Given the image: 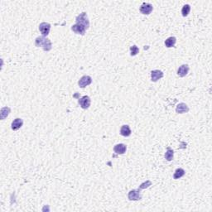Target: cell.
<instances>
[{
  "mask_svg": "<svg viewBox=\"0 0 212 212\" xmlns=\"http://www.w3.org/2000/svg\"><path fill=\"white\" fill-rule=\"evenodd\" d=\"M92 82V78L89 75H84L80 78V80L78 81V85L80 88H85L86 86H90Z\"/></svg>",
  "mask_w": 212,
  "mask_h": 212,
  "instance_id": "6",
  "label": "cell"
},
{
  "mask_svg": "<svg viewBox=\"0 0 212 212\" xmlns=\"http://www.w3.org/2000/svg\"><path fill=\"white\" fill-rule=\"evenodd\" d=\"M23 119H20V118H17V119H15L12 122L11 128L13 130L16 131V130H18V129H20L21 127L23 126Z\"/></svg>",
  "mask_w": 212,
  "mask_h": 212,
  "instance_id": "11",
  "label": "cell"
},
{
  "mask_svg": "<svg viewBox=\"0 0 212 212\" xmlns=\"http://www.w3.org/2000/svg\"><path fill=\"white\" fill-rule=\"evenodd\" d=\"M173 157H174V152L171 148H167L166 149V152L165 153V158H166L167 161H172L173 160Z\"/></svg>",
  "mask_w": 212,
  "mask_h": 212,
  "instance_id": "17",
  "label": "cell"
},
{
  "mask_svg": "<svg viewBox=\"0 0 212 212\" xmlns=\"http://www.w3.org/2000/svg\"><path fill=\"white\" fill-rule=\"evenodd\" d=\"M153 7L151 3H143V4L140 7V12L141 13H143L144 15H149L152 13Z\"/></svg>",
  "mask_w": 212,
  "mask_h": 212,
  "instance_id": "7",
  "label": "cell"
},
{
  "mask_svg": "<svg viewBox=\"0 0 212 212\" xmlns=\"http://www.w3.org/2000/svg\"><path fill=\"white\" fill-rule=\"evenodd\" d=\"M131 129L129 125H123L120 129V134L123 137H129L131 135Z\"/></svg>",
  "mask_w": 212,
  "mask_h": 212,
  "instance_id": "14",
  "label": "cell"
},
{
  "mask_svg": "<svg viewBox=\"0 0 212 212\" xmlns=\"http://www.w3.org/2000/svg\"><path fill=\"white\" fill-rule=\"evenodd\" d=\"M163 77V72L159 70H154L151 72V79L153 82H157L161 78Z\"/></svg>",
  "mask_w": 212,
  "mask_h": 212,
  "instance_id": "9",
  "label": "cell"
},
{
  "mask_svg": "<svg viewBox=\"0 0 212 212\" xmlns=\"http://www.w3.org/2000/svg\"><path fill=\"white\" fill-rule=\"evenodd\" d=\"M188 111H189V108L185 103L178 104L176 108V112L177 114H184V113H187Z\"/></svg>",
  "mask_w": 212,
  "mask_h": 212,
  "instance_id": "13",
  "label": "cell"
},
{
  "mask_svg": "<svg viewBox=\"0 0 212 212\" xmlns=\"http://www.w3.org/2000/svg\"><path fill=\"white\" fill-rule=\"evenodd\" d=\"M189 66L186 65V64H184V65H181V66L178 68L177 70V75L181 77H184L186 76V75L188 74L189 72Z\"/></svg>",
  "mask_w": 212,
  "mask_h": 212,
  "instance_id": "10",
  "label": "cell"
},
{
  "mask_svg": "<svg viewBox=\"0 0 212 212\" xmlns=\"http://www.w3.org/2000/svg\"><path fill=\"white\" fill-rule=\"evenodd\" d=\"M176 42H177V38L175 37H170L166 38V41H165V46L167 48H170V47L175 46Z\"/></svg>",
  "mask_w": 212,
  "mask_h": 212,
  "instance_id": "15",
  "label": "cell"
},
{
  "mask_svg": "<svg viewBox=\"0 0 212 212\" xmlns=\"http://www.w3.org/2000/svg\"><path fill=\"white\" fill-rule=\"evenodd\" d=\"M50 30H51V24L50 23L43 22L39 25V31L43 37H46L49 34Z\"/></svg>",
  "mask_w": 212,
  "mask_h": 212,
  "instance_id": "5",
  "label": "cell"
},
{
  "mask_svg": "<svg viewBox=\"0 0 212 212\" xmlns=\"http://www.w3.org/2000/svg\"><path fill=\"white\" fill-rule=\"evenodd\" d=\"M90 103H91V101L88 95H85L79 100V104L84 109H89V107L90 106Z\"/></svg>",
  "mask_w": 212,
  "mask_h": 212,
  "instance_id": "4",
  "label": "cell"
},
{
  "mask_svg": "<svg viewBox=\"0 0 212 212\" xmlns=\"http://www.w3.org/2000/svg\"><path fill=\"white\" fill-rule=\"evenodd\" d=\"M75 21H76V23H77V24H80V25L85 27L86 28V30L89 29L90 21L89 19H88V16L86 14V13H81L80 15H78L77 17H76Z\"/></svg>",
  "mask_w": 212,
  "mask_h": 212,
  "instance_id": "2",
  "label": "cell"
},
{
  "mask_svg": "<svg viewBox=\"0 0 212 212\" xmlns=\"http://www.w3.org/2000/svg\"><path fill=\"white\" fill-rule=\"evenodd\" d=\"M138 52H139V48H138L137 46L133 45V46H132L131 47H130V55H131L132 57L136 56V55L138 54Z\"/></svg>",
  "mask_w": 212,
  "mask_h": 212,
  "instance_id": "19",
  "label": "cell"
},
{
  "mask_svg": "<svg viewBox=\"0 0 212 212\" xmlns=\"http://www.w3.org/2000/svg\"><path fill=\"white\" fill-rule=\"evenodd\" d=\"M127 147L125 144L123 143H119V144H116L114 148V151L115 153L117 154H123L124 152H126Z\"/></svg>",
  "mask_w": 212,
  "mask_h": 212,
  "instance_id": "12",
  "label": "cell"
},
{
  "mask_svg": "<svg viewBox=\"0 0 212 212\" xmlns=\"http://www.w3.org/2000/svg\"><path fill=\"white\" fill-rule=\"evenodd\" d=\"M71 30L75 33L82 35V36H83V35H85V33H86V28L84 26H82V25H80V24L75 23V25H73V26L71 27Z\"/></svg>",
  "mask_w": 212,
  "mask_h": 212,
  "instance_id": "8",
  "label": "cell"
},
{
  "mask_svg": "<svg viewBox=\"0 0 212 212\" xmlns=\"http://www.w3.org/2000/svg\"><path fill=\"white\" fill-rule=\"evenodd\" d=\"M152 185V182L150 181H145V182H143V183H142L139 186V188L138 189L141 190V189H145V188H148V187H149V186Z\"/></svg>",
  "mask_w": 212,
  "mask_h": 212,
  "instance_id": "20",
  "label": "cell"
},
{
  "mask_svg": "<svg viewBox=\"0 0 212 212\" xmlns=\"http://www.w3.org/2000/svg\"><path fill=\"white\" fill-rule=\"evenodd\" d=\"M190 11H191V6L189 4H186L181 9V14L183 17H186L190 13Z\"/></svg>",
  "mask_w": 212,
  "mask_h": 212,
  "instance_id": "18",
  "label": "cell"
},
{
  "mask_svg": "<svg viewBox=\"0 0 212 212\" xmlns=\"http://www.w3.org/2000/svg\"><path fill=\"white\" fill-rule=\"evenodd\" d=\"M35 45L37 47H42L43 50L45 52H49L51 51L52 48V42L50 41V39L46 38L45 37H37L35 40Z\"/></svg>",
  "mask_w": 212,
  "mask_h": 212,
  "instance_id": "1",
  "label": "cell"
},
{
  "mask_svg": "<svg viewBox=\"0 0 212 212\" xmlns=\"http://www.w3.org/2000/svg\"><path fill=\"white\" fill-rule=\"evenodd\" d=\"M185 171L182 168H177L175 172H174V175H173V178L175 180H177V179H180L181 177H182L184 175H185Z\"/></svg>",
  "mask_w": 212,
  "mask_h": 212,
  "instance_id": "16",
  "label": "cell"
},
{
  "mask_svg": "<svg viewBox=\"0 0 212 212\" xmlns=\"http://www.w3.org/2000/svg\"><path fill=\"white\" fill-rule=\"evenodd\" d=\"M128 198L129 201H139L142 199V195L140 190H131L128 194Z\"/></svg>",
  "mask_w": 212,
  "mask_h": 212,
  "instance_id": "3",
  "label": "cell"
}]
</instances>
